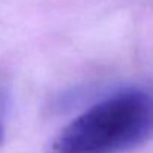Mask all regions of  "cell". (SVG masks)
<instances>
[{"instance_id":"7a4b0ae2","label":"cell","mask_w":153,"mask_h":153,"mask_svg":"<svg viewBox=\"0 0 153 153\" xmlns=\"http://www.w3.org/2000/svg\"><path fill=\"white\" fill-rule=\"evenodd\" d=\"M1 137H3V131H1V125H0V141H1Z\"/></svg>"},{"instance_id":"6da1fadb","label":"cell","mask_w":153,"mask_h":153,"mask_svg":"<svg viewBox=\"0 0 153 153\" xmlns=\"http://www.w3.org/2000/svg\"><path fill=\"white\" fill-rule=\"evenodd\" d=\"M153 137V94L123 89L97 102L53 140L52 153H114Z\"/></svg>"}]
</instances>
